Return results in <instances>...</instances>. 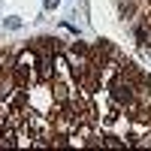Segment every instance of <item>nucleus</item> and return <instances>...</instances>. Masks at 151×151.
Returning a JSON list of instances; mask_svg holds the SVG:
<instances>
[{"label":"nucleus","instance_id":"f257e3e1","mask_svg":"<svg viewBox=\"0 0 151 151\" xmlns=\"http://www.w3.org/2000/svg\"><path fill=\"white\" fill-rule=\"evenodd\" d=\"M60 145H151V76L109 40L0 48V148Z\"/></svg>","mask_w":151,"mask_h":151},{"label":"nucleus","instance_id":"f03ea898","mask_svg":"<svg viewBox=\"0 0 151 151\" xmlns=\"http://www.w3.org/2000/svg\"><path fill=\"white\" fill-rule=\"evenodd\" d=\"M118 12L133 27L139 45L151 52V0H118Z\"/></svg>","mask_w":151,"mask_h":151},{"label":"nucleus","instance_id":"7ed1b4c3","mask_svg":"<svg viewBox=\"0 0 151 151\" xmlns=\"http://www.w3.org/2000/svg\"><path fill=\"white\" fill-rule=\"evenodd\" d=\"M6 27H12V30H18V27H21V21H18V18H6Z\"/></svg>","mask_w":151,"mask_h":151},{"label":"nucleus","instance_id":"20e7f679","mask_svg":"<svg viewBox=\"0 0 151 151\" xmlns=\"http://www.w3.org/2000/svg\"><path fill=\"white\" fill-rule=\"evenodd\" d=\"M58 6V0H45V9H55Z\"/></svg>","mask_w":151,"mask_h":151}]
</instances>
